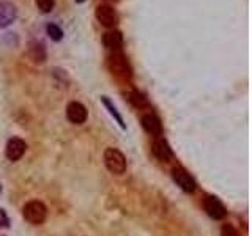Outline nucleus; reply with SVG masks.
Here are the masks:
<instances>
[{
	"label": "nucleus",
	"mask_w": 252,
	"mask_h": 236,
	"mask_svg": "<svg viewBox=\"0 0 252 236\" xmlns=\"http://www.w3.org/2000/svg\"><path fill=\"white\" fill-rule=\"evenodd\" d=\"M22 216L27 222H30L33 225H40L47 217V208L40 200H32V202L25 203V206L22 208Z\"/></svg>",
	"instance_id": "nucleus-2"
},
{
	"label": "nucleus",
	"mask_w": 252,
	"mask_h": 236,
	"mask_svg": "<svg viewBox=\"0 0 252 236\" xmlns=\"http://www.w3.org/2000/svg\"><path fill=\"white\" fill-rule=\"evenodd\" d=\"M151 151L153 154H155L159 161H163V162H169L172 159V148L169 147V144L163 139V137H158L153 140V144H151Z\"/></svg>",
	"instance_id": "nucleus-9"
},
{
	"label": "nucleus",
	"mask_w": 252,
	"mask_h": 236,
	"mask_svg": "<svg viewBox=\"0 0 252 236\" xmlns=\"http://www.w3.org/2000/svg\"><path fill=\"white\" fill-rule=\"evenodd\" d=\"M101 101H103V104H104V106H106V109L109 110V113H110V115H112V117H114V118L117 120V123L120 125V128H122V129H125L126 126H125V123H123V118H122V115H120V113L117 112L115 106L112 104V103L109 101V99H107L106 96H103V98H101Z\"/></svg>",
	"instance_id": "nucleus-15"
},
{
	"label": "nucleus",
	"mask_w": 252,
	"mask_h": 236,
	"mask_svg": "<svg viewBox=\"0 0 252 236\" xmlns=\"http://www.w3.org/2000/svg\"><path fill=\"white\" fill-rule=\"evenodd\" d=\"M221 236H240L236 232V228L230 224H224L221 228Z\"/></svg>",
	"instance_id": "nucleus-18"
},
{
	"label": "nucleus",
	"mask_w": 252,
	"mask_h": 236,
	"mask_svg": "<svg viewBox=\"0 0 252 236\" xmlns=\"http://www.w3.org/2000/svg\"><path fill=\"white\" fill-rule=\"evenodd\" d=\"M29 55L33 62L43 63L46 60V49L43 46V43L40 41H32L29 44Z\"/></svg>",
	"instance_id": "nucleus-13"
},
{
	"label": "nucleus",
	"mask_w": 252,
	"mask_h": 236,
	"mask_svg": "<svg viewBox=\"0 0 252 236\" xmlns=\"http://www.w3.org/2000/svg\"><path fill=\"white\" fill-rule=\"evenodd\" d=\"M35 3H37V8L41 11V13H51L54 10V5H55V0H35Z\"/></svg>",
	"instance_id": "nucleus-17"
},
{
	"label": "nucleus",
	"mask_w": 252,
	"mask_h": 236,
	"mask_svg": "<svg viewBox=\"0 0 252 236\" xmlns=\"http://www.w3.org/2000/svg\"><path fill=\"white\" fill-rule=\"evenodd\" d=\"M141 123H142L144 129L148 134L155 135V137H159V135L163 134V125H161V120L156 115H153V113H145V115H142Z\"/></svg>",
	"instance_id": "nucleus-10"
},
{
	"label": "nucleus",
	"mask_w": 252,
	"mask_h": 236,
	"mask_svg": "<svg viewBox=\"0 0 252 236\" xmlns=\"http://www.w3.org/2000/svg\"><path fill=\"white\" fill-rule=\"evenodd\" d=\"M128 99L132 106L137 107V109H144V107L148 106V99H147L144 93H141L139 90H132L128 95Z\"/></svg>",
	"instance_id": "nucleus-14"
},
{
	"label": "nucleus",
	"mask_w": 252,
	"mask_h": 236,
	"mask_svg": "<svg viewBox=\"0 0 252 236\" xmlns=\"http://www.w3.org/2000/svg\"><path fill=\"white\" fill-rule=\"evenodd\" d=\"M25 148H27V145L22 139H18V137L10 139L8 144H6V148H5V154L10 161H18L24 156Z\"/></svg>",
	"instance_id": "nucleus-8"
},
{
	"label": "nucleus",
	"mask_w": 252,
	"mask_h": 236,
	"mask_svg": "<svg viewBox=\"0 0 252 236\" xmlns=\"http://www.w3.org/2000/svg\"><path fill=\"white\" fill-rule=\"evenodd\" d=\"M204 208L207 211V214L210 217H213L216 220H221L227 216V210H226V206H224L221 203V200L219 198H216L213 195H210L205 198V202H204Z\"/></svg>",
	"instance_id": "nucleus-6"
},
{
	"label": "nucleus",
	"mask_w": 252,
	"mask_h": 236,
	"mask_svg": "<svg viewBox=\"0 0 252 236\" xmlns=\"http://www.w3.org/2000/svg\"><path fill=\"white\" fill-rule=\"evenodd\" d=\"M107 66H109L110 73L114 74L115 77H118V79L129 81V79L132 77L131 65H129L128 59H126L122 51H115V52H112L107 57Z\"/></svg>",
	"instance_id": "nucleus-1"
},
{
	"label": "nucleus",
	"mask_w": 252,
	"mask_h": 236,
	"mask_svg": "<svg viewBox=\"0 0 252 236\" xmlns=\"http://www.w3.org/2000/svg\"><path fill=\"white\" fill-rule=\"evenodd\" d=\"M16 19V8L10 2L0 3V27H8Z\"/></svg>",
	"instance_id": "nucleus-12"
},
{
	"label": "nucleus",
	"mask_w": 252,
	"mask_h": 236,
	"mask_svg": "<svg viewBox=\"0 0 252 236\" xmlns=\"http://www.w3.org/2000/svg\"><path fill=\"white\" fill-rule=\"evenodd\" d=\"M103 44H104V47H107L109 51H112V52L122 51V46H123V35H122V32L110 30L107 33H104Z\"/></svg>",
	"instance_id": "nucleus-11"
},
{
	"label": "nucleus",
	"mask_w": 252,
	"mask_h": 236,
	"mask_svg": "<svg viewBox=\"0 0 252 236\" xmlns=\"http://www.w3.org/2000/svg\"><path fill=\"white\" fill-rule=\"evenodd\" d=\"M172 178H173V181L177 183V186H180V189H183L185 192L192 194V192L195 191V186H197V184H195L194 178L189 175L185 169L175 167L172 170Z\"/></svg>",
	"instance_id": "nucleus-5"
},
{
	"label": "nucleus",
	"mask_w": 252,
	"mask_h": 236,
	"mask_svg": "<svg viewBox=\"0 0 252 236\" xmlns=\"http://www.w3.org/2000/svg\"><path fill=\"white\" fill-rule=\"evenodd\" d=\"M46 32H47L49 37H51V40H54V41H60L63 38L62 28L59 25H55V24H47L46 25Z\"/></svg>",
	"instance_id": "nucleus-16"
},
{
	"label": "nucleus",
	"mask_w": 252,
	"mask_h": 236,
	"mask_svg": "<svg viewBox=\"0 0 252 236\" xmlns=\"http://www.w3.org/2000/svg\"><path fill=\"white\" fill-rule=\"evenodd\" d=\"M104 164L107 170L114 175H122L126 172V157L117 148H106L104 151Z\"/></svg>",
	"instance_id": "nucleus-3"
},
{
	"label": "nucleus",
	"mask_w": 252,
	"mask_h": 236,
	"mask_svg": "<svg viewBox=\"0 0 252 236\" xmlns=\"http://www.w3.org/2000/svg\"><path fill=\"white\" fill-rule=\"evenodd\" d=\"M76 2H78V3H82V2H85V0H76Z\"/></svg>",
	"instance_id": "nucleus-19"
},
{
	"label": "nucleus",
	"mask_w": 252,
	"mask_h": 236,
	"mask_svg": "<svg viewBox=\"0 0 252 236\" xmlns=\"http://www.w3.org/2000/svg\"><path fill=\"white\" fill-rule=\"evenodd\" d=\"M87 115H88V113H87L85 106L78 103V101H71L66 106V118L74 125L85 123Z\"/></svg>",
	"instance_id": "nucleus-7"
},
{
	"label": "nucleus",
	"mask_w": 252,
	"mask_h": 236,
	"mask_svg": "<svg viewBox=\"0 0 252 236\" xmlns=\"http://www.w3.org/2000/svg\"><path fill=\"white\" fill-rule=\"evenodd\" d=\"M95 16L98 19V22H100L103 27H106V28H114L118 24V19H120V18H118V13L109 5L96 6Z\"/></svg>",
	"instance_id": "nucleus-4"
}]
</instances>
